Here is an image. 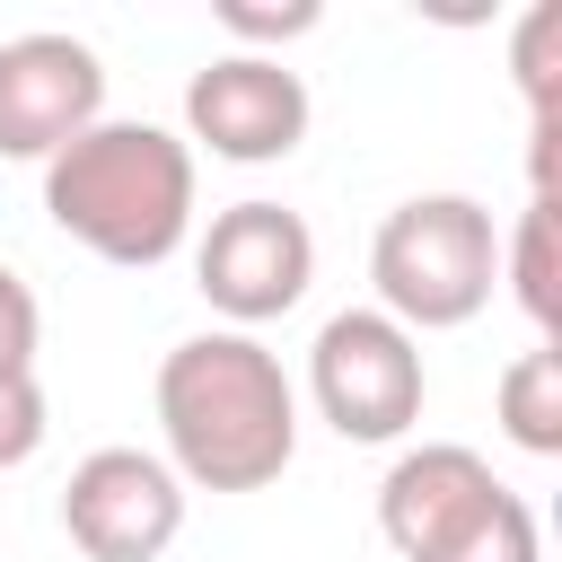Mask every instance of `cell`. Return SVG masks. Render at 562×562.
Instances as JSON below:
<instances>
[{"mask_svg": "<svg viewBox=\"0 0 562 562\" xmlns=\"http://www.w3.org/2000/svg\"><path fill=\"white\" fill-rule=\"evenodd\" d=\"M61 536L88 562H158L184 536V483L149 448H97L61 483Z\"/></svg>", "mask_w": 562, "mask_h": 562, "instance_id": "obj_7", "label": "cell"}, {"mask_svg": "<svg viewBox=\"0 0 562 562\" xmlns=\"http://www.w3.org/2000/svg\"><path fill=\"white\" fill-rule=\"evenodd\" d=\"M430 562H544V536H536V509L518 501V492H501L448 553H430Z\"/></svg>", "mask_w": 562, "mask_h": 562, "instance_id": "obj_13", "label": "cell"}, {"mask_svg": "<svg viewBox=\"0 0 562 562\" xmlns=\"http://www.w3.org/2000/svg\"><path fill=\"white\" fill-rule=\"evenodd\" d=\"M369 281H378V316H395L413 342L474 325L501 281V228L474 193H413L378 220Z\"/></svg>", "mask_w": 562, "mask_h": 562, "instance_id": "obj_3", "label": "cell"}, {"mask_svg": "<svg viewBox=\"0 0 562 562\" xmlns=\"http://www.w3.org/2000/svg\"><path fill=\"white\" fill-rule=\"evenodd\" d=\"M492 404H501L509 448H527V457H562V351H553V342H527V351L501 369Z\"/></svg>", "mask_w": 562, "mask_h": 562, "instance_id": "obj_11", "label": "cell"}, {"mask_svg": "<svg viewBox=\"0 0 562 562\" xmlns=\"http://www.w3.org/2000/svg\"><path fill=\"white\" fill-rule=\"evenodd\" d=\"M44 220L97 263L149 272L193 237V149L167 123H88L44 158Z\"/></svg>", "mask_w": 562, "mask_h": 562, "instance_id": "obj_2", "label": "cell"}, {"mask_svg": "<svg viewBox=\"0 0 562 562\" xmlns=\"http://www.w3.org/2000/svg\"><path fill=\"white\" fill-rule=\"evenodd\" d=\"M35 342H44V307H35V290L0 263V378H35Z\"/></svg>", "mask_w": 562, "mask_h": 562, "instance_id": "obj_14", "label": "cell"}, {"mask_svg": "<svg viewBox=\"0 0 562 562\" xmlns=\"http://www.w3.org/2000/svg\"><path fill=\"white\" fill-rule=\"evenodd\" d=\"M316 281V228L290 202H228L202 246H193V290L211 299V316H228V334H255L272 316H290Z\"/></svg>", "mask_w": 562, "mask_h": 562, "instance_id": "obj_5", "label": "cell"}, {"mask_svg": "<svg viewBox=\"0 0 562 562\" xmlns=\"http://www.w3.org/2000/svg\"><path fill=\"white\" fill-rule=\"evenodd\" d=\"M501 492H509V483H501L465 439H422V448H404V457L386 465V483H378V536H386L404 562H430V553H448Z\"/></svg>", "mask_w": 562, "mask_h": 562, "instance_id": "obj_9", "label": "cell"}, {"mask_svg": "<svg viewBox=\"0 0 562 562\" xmlns=\"http://www.w3.org/2000/svg\"><path fill=\"white\" fill-rule=\"evenodd\" d=\"M553 193H527V211H518V228H509V246H501V281H509V299L527 307V325H536V342H553V325H562V255H553Z\"/></svg>", "mask_w": 562, "mask_h": 562, "instance_id": "obj_10", "label": "cell"}, {"mask_svg": "<svg viewBox=\"0 0 562 562\" xmlns=\"http://www.w3.org/2000/svg\"><path fill=\"white\" fill-rule=\"evenodd\" d=\"M158 430L184 492H263L299 457V386L255 334H184L158 360Z\"/></svg>", "mask_w": 562, "mask_h": 562, "instance_id": "obj_1", "label": "cell"}, {"mask_svg": "<svg viewBox=\"0 0 562 562\" xmlns=\"http://www.w3.org/2000/svg\"><path fill=\"white\" fill-rule=\"evenodd\" d=\"M509 70L527 97V123H562V0H536L509 35Z\"/></svg>", "mask_w": 562, "mask_h": 562, "instance_id": "obj_12", "label": "cell"}, {"mask_svg": "<svg viewBox=\"0 0 562 562\" xmlns=\"http://www.w3.org/2000/svg\"><path fill=\"white\" fill-rule=\"evenodd\" d=\"M44 430H53L44 386H35V378H0V474H9V465H26V457L44 448Z\"/></svg>", "mask_w": 562, "mask_h": 562, "instance_id": "obj_16", "label": "cell"}, {"mask_svg": "<svg viewBox=\"0 0 562 562\" xmlns=\"http://www.w3.org/2000/svg\"><path fill=\"white\" fill-rule=\"evenodd\" d=\"M307 79L281 53H220L184 79V149L202 140L228 167H272L307 140Z\"/></svg>", "mask_w": 562, "mask_h": 562, "instance_id": "obj_6", "label": "cell"}, {"mask_svg": "<svg viewBox=\"0 0 562 562\" xmlns=\"http://www.w3.org/2000/svg\"><path fill=\"white\" fill-rule=\"evenodd\" d=\"M88 123H105V61L61 26L9 35L0 44V158H35L44 167Z\"/></svg>", "mask_w": 562, "mask_h": 562, "instance_id": "obj_8", "label": "cell"}, {"mask_svg": "<svg viewBox=\"0 0 562 562\" xmlns=\"http://www.w3.org/2000/svg\"><path fill=\"white\" fill-rule=\"evenodd\" d=\"M211 18H220V26L237 35V53H263V44H290V35H307V26L325 18V9H316V0H290V9H255V0H220Z\"/></svg>", "mask_w": 562, "mask_h": 562, "instance_id": "obj_15", "label": "cell"}, {"mask_svg": "<svg viewBox=\"0 0 562 562\" xmlns=\"http://www.w3.org/2000/svg\"><path fill=\"white\" fill-rule=\"evenodd\" d=\"M422 395H430V369H422V342L378 316V307H342L316 325L307 342V404L334 439L351 448H386L422 422Z\"/></svg>", "mask_w": 562, "mask_h": 562, "instance_id": "obj_4", "label": "cell"}]
</instances>
